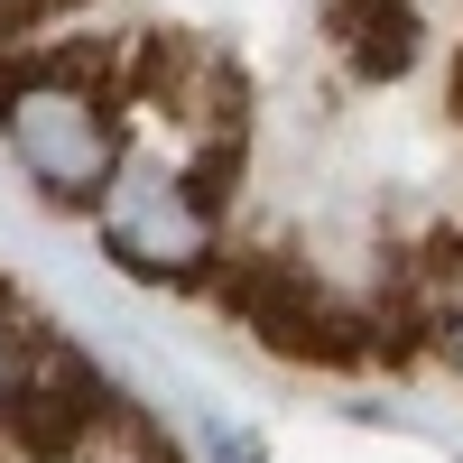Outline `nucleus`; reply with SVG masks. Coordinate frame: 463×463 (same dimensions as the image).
<instances>
[{"instance_id": "obj_1", "label": "nucleus", "mask_w": 463, "mask_h": 463, "mask_svg": "<svg viewBox=\"0 0 463 463\" xmlns=\"http://www.w3.org/2000/svg\"><path fill=\"white\" fill-rule=\"evenodd\" d=\"M0 139H10V158L37 176V195H56V204H93L111 158H121L102 93L74 84V74H19V84L0 93Z\"/></svg>"}, {"instance_id": "obj_2", "label": "nucleus", "mask_w": 463, "mask_h": 463, "mask_svg": "<svg viewBox=\"0 0 463 463\" xmlns=\"http://www.w3.org/2000/svg\"><path fill=\"white\" fill-rule=\"evenodd\" d=\"M102 241L139 279H195L213 260V213L167 158H111L102 176Z\"/></svg>"}, {"instance_id": "obj_3", "label": "nucleus", "mask_w": 463, "mask_h": 463, "mask_svg": "<svg viewBox=\"0 0 463 463\" xmlns=\"http://www.w3.org/2000/svg\"><path fill=\"white\" fill-rule=\"evenodd\" d=\"M445 353H454V371H463V306H454V325H445Z\"/></svg>"}, {"instance_id": "obj_4", "label": "nucleus", "mask_w": 463, "mask_h": 463, "mask_svg": "<svg viewBox=\"0 0 463 463\" xmlns=\"http://www.w3.org/2000/svg\"><path fill=\"white\" fill-rule=\"evenodd\" d=\"M0 399H10V316H0Z\"/></svg>"}, {"instance_id": "obj_5", "label": "nucleus", "mask_w": 463, "mask_h": 463, "mask_svg": "<svg viewBox=\"0 0 463 463\" xmlns=\"http://www.w3.org/2000/svg\"><path fill=\"white\" fill-rule=\"evenodd\" d=\"M454 102H463V74H454Z\"/></svg>"}]
</instances>
